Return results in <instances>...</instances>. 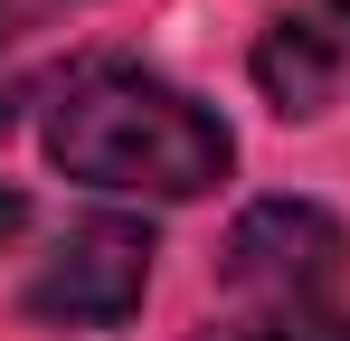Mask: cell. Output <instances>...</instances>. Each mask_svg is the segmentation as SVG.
Masks as SVG:
<instances>
[{
	"label": "cell",
	"mask_w": 350,
	"mask_h": 341,
	"mask_svg": "<svg viewBox=\"0 0 350 341\" xmlns=\"http://www.w3.org/2000/svg\"><path fill=\"white\" fill-rule=\"evenodd\" d=\"M48 162L85 190H133V199H199L237 162V133L199 95L142 66H85L48 105Z\"/></svg>",
	"instance_id": "obj_1"
},
{
	"label": "cell",
	"mask_w": 350,
	"mask_h": 341,
	"mask_svg": "<svg viewBox=\"0 0 350 341\" xmlns=\"http://www.w3.org/2000/svg\"><path fill=\"white\" fill-rule=\"evenodd\" d=\"M218 275L265 313H322L350 275V227L322 199H256L218 247Z\"/></svg>",
	"instance_id": "obj_2"
},
{
	"label": "cell",
	"mask_w": 350,
	"mask_h": 341,
	"mask_svg": "<svg viewBox=\"0 0 350 341\" xmlns=\"http://www.w3.org/2000/svg\"><path fill=\"white\" fill-rule=\"evenodd\" d=\"M152 256L161 247H152L142 218H85L48 247V266L29 275L19 303L48 332H123L142 313V294H152Z\"/></svg>",
	"instance_id": "obj_3"
},
{
	"label": "cell",
	"mask_w": 350,
	"mask_h": 341,
	"mask_svg": "<svg viewBox=\"0 0 350 341\" xmlns=\"http://www.w3.org/2000/svg\"><path fill=\"white\" fill-rule=\"evenodd\" d=\"M256 95L284 123L350 105V0H303L256 38Z\"/></svg>",
	"instance_id": "obj_4"
},
{
	"label": "cell",
	"mask_w": 350,
	"mask_h": 341,
	"mask_svg": "<svg viewBox=\"0 0 350 341\" xmlns=\"http://www.w3.org/2000/svg\"><path fill=\"white\" fill-rule=\"evenodd\" d=\"M199 341H350V313H256V323H218V332Z\"/></svg>",
	"instance_id": "obj_5"
},
{
	"label": "cell",
	"mask_w": 350,
	"mask_h": 341,
	"mask_svg": "<svg viewBox=\"0 0 350 341\" xmlns=\"http://www.w3.org/2000/svg\"><path fill=\"white\" fill-rule=\"evenodd\" d=\"M19 227H29V199H19V190H10V180H0V247H10V237H19Z\"/></svg>",
	"instance_id": "obj_6"
},
{
	"label": "cell",
	"mask_w": 350,
	"mask_h": 341,
	"mask_svg": "<svg viewBox=\"0 0 350 341\" xmlns=\"http://www.w3.org/2000/svg\"><path fill=\"white\" fill-rule=\"evenodd\" d=\"M0 29H10V0H0Z\"/></svg>",
	"instance_id": "obj_7"
}]
</instances>
